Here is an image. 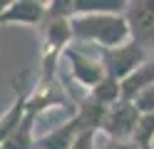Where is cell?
Here are the masks:
<instances>
[{
	"mask_svg": "<svg viewBox=\"0 0 154 149\" xmlns=\"http://www.w3.org/2000/svg\"><path fill=\"white\" fill-rule=\"evenodd\" d=\"M149 87H154V60H147L139 70H134V72L122 82V99L134 102V99Z\"/></svg>",
	"mask_w": 154,
	"mask_h": 149,
	"instance_id": "7",
	"label": "cell"
},
{
	"mask_svg": "<svg viewBox=\"0 0 154 149\" xmlns=\"http://www.w3.org/2000/svg\"><path fill=\"white\" fill-rule=\"evenodd\" d=\"M35 122L37 114L25 107V117L20 119V124L13 129V134L3 142L0 149H35Z\"/></svg>",
	"mask_w": 154,
	"mask_h": 149,
	"instance_id": "8",
	"label": "cell"
},
{
	"mask_svg": "<svg viewBox=\"0 0 154 149\" xmlns=\"http://www.w3.org/2000/svg\"><path fill=\"white\" fill-rule=\"evenodd\" d=\"M47 15V3L40 0H15L0 15V25L17 23V25H40Z\"/></svg>",
	"mask_w": 154,
	"mask_h": 149,
	"instance_id": "6",
	"label": "cell"
},
{
	"mask_svg": "<svg viewBox=\"0 0 154 149\" xmlns=\"http://www.w3.org/2000/svg\"><path fill=\"white\" fill-rule=\"evenodd\" d=\"M8 5H10V3H8V0H0V15H3L5 10H8Z\"/></svg>",
	"mask_w": 154,
	"mask_h": 149,
	"instance_id": "14",
	"label": "cell"
},
{
	"mask_svg": "<svg viewBox=\"0 0 154 149\" xmlns=\"http://www.w3.org/2000/svg\"><path fill=\"white\" fill-rule=\"evenodd\" d=\"M134 104H137V109L142 114H147V112H154V87L149 89H144V92L134 99Z\"/></svg>",
	"mask_w": 154,
	"mask_h": 149,
	"instance_id": "12",
	"label": "cell"
},
{
	"mask_svg": "<svg viewBox=\"0 0 154 149\" xmlns=\"http://www.w3.org/2000/svg\"><path fill=\"white\" fill-rule=\"evenodd\" d=\"M72 35L82 42H92L100 50L119 47L129 42V27L124 13H80L70 17Z\"/></svg>",
	"mask_w": 154,
	"mask_h": 149,
	"instance_id": "1",
	"label": "cell"
},
{
	"mask_svg": "<svg viewBox=\"0 0 154 149\" xmlns=\"http://www.w3.org/2000/svg\"><path fill=\"white\" fill-rule=\"evenodd\" d=\"M67 62H70V72L72 77L80 82L82 87H87L90 92L94 87H97L104 77H107V72H104V67L100 62V57H90L87 52H80V47H67L65 55H62Z\"/></svg>",
	"mask_w": 154,
	"mask_h": 149,
	"instance_id": "5",
	"label": "cell"
},
{
	"mask_svg": "<svg viewBox=\"0 0 154 149\" xmlns=\"http://www.w3.org/2000/svg\"><path fill=\"white\" fill-rule=\"evenodd\" d=\"M132 142L139 149L154 144V112H147V114L139 117V124H137V132H134Z\"/></svg>",
	"mask_w": 154,
	"mask_h": 149,
	"instance_id": "10",
	"label": "cell"
},
{
	"mask_svg": "<svg viewBox=\"0 0 154 149\" xmlns=\"http://www.w3.org/2000/svg\"><path fill=\"white\" fill-rule=\"evenodd\" d=\"M97 149H139L134 142H117V139H107L102 147H97Z\"/></svg>",
	"mask_w": 154,
	"mask_h": 149,
	"instance_id": "13",
	"label": "cell"
},
{
	"mask_svg": "<svg viewBox=\"0 0 154 149\" xmlns=\"http://www.w3.org/2000/svg\"><path fill=\"white\" fill-rule=\"evenodd\" d=\"M129 40L144 50L154 47V0H129L124 8Z\"/></svg>",
	"mask_w": 154,
	"mask_h": 149,
	"instance_id": "4",
	"label": "cell"
},
{
	"mask_svg": "<svg viewBox=\"0 0 154 149\" xmlns=\"http://www.w3.org/2000/svg\"><path fill=\"white\" fill-rule=\"evenodd\" d=\"M100 62L104 67V72H107V77L117 79V82L122 85L134 70H139L144 62H147V50L129 40V42H124L119 47L100 50Z\"/></svg>",
	"mask_w": 154,
	"mask_h": 149,
	"instance_id": "2",
	"label": "cell"
},
{
	"mask_svg": "<svg viewBox=\"0 0 154 149\" xmlns=\"http://www.w3.org/2000/svg\"><path fill=\"white\" fill-rule=\"evenodd\" d=\"M94 139H97V129H85V132L75 139V144L70 149H97Z\"/></svg>",
	"mask_w": 154,
	"mask_h": 149,
	"instance_id": "11",
	"label": "cell"
},
{
	"mask_svg": "<svg viewBox=\"0 0 154 149\" xmlns=\"http://www.w3.org/2000/svg\"><path fill=\"white\" fill-rule=\"evenodd\" d=\"M142 112L137 109V104L129 99H119L117 104H112L107 109V114L102 119V132L107 134V139H117V142H132L134 132H137Z\"/></svg>",
	"mask_w": 154,
	"mask_h": 149,
	"instance_id": "3",
	"label": "cell"
},
{
	"mask_svg": "<svg viewBox=\"0 0 154 149\" xmlns=\"http://www.w3.org/2000/svg\"><path fill=\"white\" fill-rule=\"evenodd\" d=\"M142 149H154V144H149V147H142Z\"/></svg>",
	"mask_w": 154,
	"mask_h": 149,
	"instance_id": "15",
	"label": "cell"
},
{
	"mask_svg": "<svg viewBox=\"0 0 154 149\" xmlns=\"http://www.w3.org/2000/svg\"><path fill=\"white\" fill-rule=\"evenodd\" d=\"M75 15L80 13H124V0H72Z\"/></svg>",
	"mask_w": 154,
	"mask_h": 149,
	"instance_id": "9",
	"label": "cell"
}]
</instances>
